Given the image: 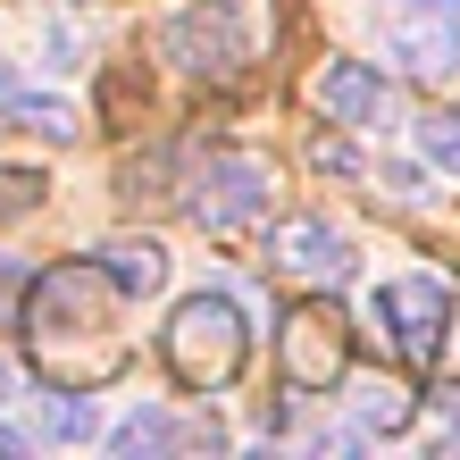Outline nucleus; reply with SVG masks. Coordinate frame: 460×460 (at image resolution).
Returning <instances> with one entry per match:
<instances>
[{
    "label": "nucleus",
    "instance_id": "obj_6",
    "mask_svg": "<svg viewBox=\"0 0 460 460\" xmlns=\"http://www.w3.org/2000/svg\"><path fill=\"white\" fill-rule=\"evenodd\" d=\"M268 268L302 285H351L360 277V243H351L335 218H277L268 226Z\"/></svg>",
    "mask_w": 460,
    "mask_h": 460
},
{
    "label": "nucleus",
    "instance_id": "obj_4",
    "mask_svg": "<svg viewBox=\"0 0 460 460\" xmlns=\"http://www.w3.org/2000/svg\"><path fill=\"white\" fill-rule=\"evenodd\" d=\"M368 310H376V327H385L394 351H411V368H427L444 351V335H452V285L436 277V268H402V277H385Z\"/></svg>",
    "mask_w": 460,
    "mask_h": 460
},
{
    "label": "nucleus",
    "instance_id": "obj_13",
    "mask_svg": "<svg viewBox=\"0 0 460 460\" xmlns=\"http://www.w3.org/2000/svg\"><path fill=\"white\" fill-rule=\"evenodd\" d=\"M411 143H419V159L436 176H460V110H419L411 118Z\"/></svg>",
    "mask_w": 460,
    "mask_h": 460
},
{
    "label": "nucleus",
    "instance_id": "obj_15",
    "mask_svg": "<svg viewBox=\"0 0 460 460\" xmlns=\"http://www.w3.org/2000/svg\"><path fill=\"white\" fill-rule=\"evenodd\" d=\"M310 159H318L327 176H368V159H360V143H351V134H318Z\"/></svg>",
    "mask_w": 460,
    "mask_h": 460
},
{
    "label": "nucleus",
    "instance_id": "obj_7",
    "mask_svg": "<svg viewBox=\"0 0 460 460\" xmlns=\"http://www.w3.org/2000/svg\"><path fill=\"white\" fill-rule=\"evenodd\" d=\"M310 101H318V118H327V126H385V110H394L385 75L360 67V59H327V67H318V84H310Z\"/></svg>",
    "mask_w": 460,
    "mask_h": 460
},
{
    "label": "nucleus",
    "instance_id": "obj_18",
    "mask_svg": "<svg viewBox=\"0 0 460 460\" xmlns=\"http://www.w3.org/2000/svg\"><path fill=\"white\" fill-rule=\"evenodd\" d=\"M25 444H34V436H25L17 419H0V452H25Z\"/></svg>",
    "mask_w": 460,
    "mask_h": 460
},
{
    "label": "nucleus",
    "instance_id": "obj_10",
    "mask_svg": "<svg viewBox=\"0 0 460 460\" xmlns=\"http://www.w3.org/2000/svg\"><path fill=\"white\" fill-rule=\"evenodd\" d=\"M93 268L126 293V302H151V293H168V277H176L168 243H151V234H143V243H101V252H93Z\"/></svg>",
    "mask_w": 460,
    "mask_h": 460
},
{
    "label": "nucleus",
    "instance_id": "obj_5",
    "mask_svg": "<svg viewBox=\"0 0 460 460\" xmlns=\"http://www.w3.org/2000/svg\"><path fill=\"white\" fill-rule=\"evenodd\" d=\"M268 201H277V176H268V159H252V151H218L193 176V193H184V209H193L209 234H234V226L268 218Z\"/></svg>",
    "mask_w": 460,
    "mask_h": 460
},
{
    "label": "nucleus",
    "instance_id": "obj_16",
    "mask_svg": "<svg viewBox=\"0 0 460 460\" xmlns=\"http://www.w3.org/2000/svg\"><path fill=\"white\" fill-rule=\"evenodd\" d=\"M42 201V176L34 168H0V209H34Z\"/></svg>",
    "mask_w": 460,
    "mask_h": 460
},
{
    "label": "nucleus",
    "instance_id": "obj_12",
    "mask_svg": "<svg viewBox=\"0 0 460 460\" xmlns=\"http://www.w3.org/2000/svg\"><path fill=\"white\" fill-rule=\"evenodd\" d=\"M34 419H42V436H50V444H93L101 427H110L93 394H42V402H34Z\"/></svg>",
    "mask_w": 460,
    "mask_h": 460
},
{
    "label": "nucleus",
    "instance_id": "obj_11",
    "mask_svg": "<svg viewBox=\"0 0 460 460\" xmlns=\"http://www.w3.org/2000/svg\"><path fill=\"white\" fill-rule=\"evenodd\" d=\"M351 427H360V436H402V427H411V411L419 402L402 394V385H385V376H351Z\"/></svg>",
    "mask_w": 460,
    "mask_h": 460
},
{
    "label": "nucleus",
    "instance_id": "obj_8",
    "mask_svg": "<svg viewBox=\"0 0 460 460\" xmlns=\"http://www.w3.org/2000/svg\"><path fill=\"white\" fill-rule=\"evenodd\" d=\"M101 444H110V452H176V444H218V427L176 419L168 402H134L126 419H110V427H101Z\"/></svg>",
    "mask_w": 460,
    "mask_h": 460
},
{
    "label": "nucleus",
    "instance_id": "obj_2",
    "mask_svg": "<svg viewBox=\"0 0 460 460\" xmlns=\"http://www.w3.org/2000/svg\"><path fill=\"white\" fill-rule=\"evenodd\" d=\"M368 25L402 75H419V84L460 75V0H368Z\"/></svg>",
    "mask_w": 460,
    "mask_h": 460
},
{
    "label": "nucleus",
    "instance_id": "obj_19",
    "mask_svg": "<svg viewBox=\"0 0 460 460\" xmlns=\"http://www.w3.org/2000/svg\"><path fill=\"white\" fill-rule=\"evenodd\" d=\"M9 394H17V368H9V360H0V411H9Z\"/></svg>",
    "mask_w": 460,
    "mask_h": 460
},
{
    "label": "nucleus",
    "instance_id": "obj_14",
    "mask_svg": "<svg viewBox=\"0 0 460 460\" xmlns=\"http://www.w3.org/2000/svg\"><path fill=\"white\" fill-rule=\"evenodd\" d=\"M376 184H385V201H402V209H436L444 193H436V168H427V159H385V168H376Z\"/></svg>",
    "mask_w": 460,
    "mask_h": 460
},
{
    "label": "nucleus",
    "instance_id": "obj_17",
    "mask_svg": "<svg viewBox=\"0 0 460 460\" xmlns=\"http://www.w3.org/2000/svg\"><path fill=\"white\" fill-rule=\"evenodd\" d=\"M25 285H34V268H25L17 252H0V318H9V310L25 302Z\"/></svg>",
    "mask_w": 460,
    "mask_h": 460
},
{
    "label": "nucleus",
    "instance_id": "obj_1",
    "mask_svg": "<svg viewBox=\"0 0 460 460\" xmlns=\"http://www.w3.org/2000/svg\"><path fill=\"white\" fill-rule=\"evenodd\" d=\"M243 360H252V310H243L226 285L184 293L176 318H168V368L193 394H226L243 376Z\"/></svg>",
    "mask_w": 460,
    "mask_h": 460
},
{
    "label": "nucleus",
    "instance_id": "obj_9",
    "mask_svg": "<svg viewBox=\"0 0 460 460\" xmlns=\"http://www.w3.org/2000/svg\"><path fill=\"white\" fill-rule=\"evenodd\" d=\"M0 110H9L17 126H34L42 143H75V134H84V110H75V101L25 84V67H9V59H0Z\"/></svg>",
    "mask_w": 460,
    "mask_h": 460
},
{
    "label": "nucleus",
    "instance_id": "obj_3",
    "mask_svg": "<svg viewBox=\"0 0 460 460\" xmlns=\"http://www.w3.org/2000/svg\"><path fill=\"white\" fill-rule=\"evenodd\" d=\"M159 50L184 75H234L260 50V17H252V0H193L159 25Z\"/></svg>",
    "mask_w": 460,
    "mask_h": 460
}]
</instances>
